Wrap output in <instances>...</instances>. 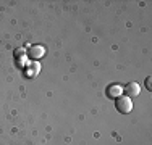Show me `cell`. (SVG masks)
Masks as SVG:
<instances>
[{
    "label": "cell",
    "mask_w": 152,
    "mask_h": 145,
    "mask_svg": "<svg viewBox=\"0 0 152 145\" xmlns=\"http://www.w3.org/2000/svg\"><path fill=\"white\" fill-rule=\"evenodd\" d=\"M117 110L120 111V113L126 115L129 113V111L133 110V102L129 97H118L117 99Z\"/></svg>",
    "instance_id": "cell-1"
},
{
    "label": "cell",
    "mask_w": 152,
    "mask_h": 145,
    "mask_svg": "<svg viewBox=\"0 0 152 145\" xmlns=\"http://www.w3.org/2000/svg\"><path fill=\"white\" fill-rule=\"evenodd\" d=\"M121 94H123V87L118 86V84H110L107 87V95L110 97V99L117 100L118 97H121Z\"/></svg>",
    "instance_id": "cell-2"
},
{
    "label": "cell",
    "mask_w": 152,
    "mask_h": 145,
    "mask_svg": "<svg viewBox=\"0 0 152 145\" xmlns=\"http://www.w3.org/2000/svg\"><path fill=\"white\" fill-rule=\"evenodd\" d=\"M125 92L128 94L126 97H129V99H131V97H137L141 92V87L137 82H129V84H126V87H125Z\"/></svg>",
    "instance_id": "cell-3"
},
{
    "label": "cell",
    "mask_w": 152,
    "mask_h": 145,
    "mask_svg": "<svg viewBox=\"0 0 152 145\" xmlns=\"http://www.w3.org/2000/svg\"><path fill=\"white\" fill-rule=\"evenodd\" d=\"M44 53H45V50H44V47H42V45H32L29 49V57L34 58V60L44 57Z\"/></svg>",
    "instance_id": "cell-4"
},
{
    "label": "cell",
    "mask_w": 152,
    "mask_h": 145,
    "mask_svg": "<svg viewBox=\"0 0 152 145\" xmlns=\"http://www.w3.org/2000/svg\"><path fill=\"white\" fill-rule=\"evenodd\" d=\"M151 81H152V79H151V76H149V78H147V79H146V87H147V90H152V86H151Z\"/></svg>",
    "instance_id": "cell-5"
}]
</instances>
